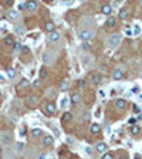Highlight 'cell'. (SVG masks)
I'll return each instance as SVG.
<instances>
[{
    "label": "cell",
    "instance_id": "obj_14",
    "mask_svg": "<svg viewBox=\"0 0 142 159\" xmlns=\"http://www.w3.org/2000/svg\"><path fill=\"white\" fill-rule=\"evenodd\" d=\"M90 78H91V82L95 84V85H98V84L101 82V75L97 74V73H92V74L90 75Z\"/></svg>",
    "mask_w": 142,
    "mask_h": 159
},
{
    "label": "cell",
    "instance_id": "obj_7",
    "mask_svg": "<svg viewBox=\"0 0 142 159\" xmlns=\"http://www.w3.org/2000/svg\"><path fill=\"white\" fill-rule=\"evenodd\" d=\"M107 29H114V27H117V17H108V20H107L105 23Z\"/></svg>",
    "mask_w": 142,
    "mask_h": 159
},
{
    "label": "cell",
    "instance_id": "obj_15",
    "mask_svg": "<svg viewBox=\"0 0 142 159\" xmlns=\"http://www.w3.org/2000/svg\"><path fill=\"white\" fill-rule=\"evenodd\" d=\"M111 11H112V7H111L109 4H102V7H101V13H102V14L111 17Z\"/></svg>",
    "mask_w": 142,
    "mask_h": 159
},
{
    "label": "cell",
    "instance_id": "obj_3",
    "mask_svg": "<svg viewBox=\"0 0 142 159\" xmlns=\"http://www.w3.org/2000/svg\"><path fill=\"white\" fill-rule=\"evenodd\" d=\"M0 141L3 145H9L11 142V134L10 132H1L0 134Z\"/></svg>",
    "mask_w": 142,
    "mask_h": 159
},
{
    "label": "cell",
    "instance_id": "obj_23",
    "mask_svg": "<svg viewBox=\"0 0 142 159\" xmlns=\"http://www.w3.org/2000/svg\"><path fill=\"white\" fill-rule=\"evenodd\" d=\"M129 132H131V135H138V134L141 132V128H139L138 125H132V126L129 128Z\"/></svg>",
    "mask_w": 142,
    "mask_h": 159
},
{
    "label": "cell",
    "instance_id": "obj_17",
    "mask_svg": "<svg viewBox=\"0 0 142 159\" xmlns=\"http://www.w3.org/2000/svg\"><path fill=\"white\" fill-rule=\"evenodd\" d=\"M37 1H27L26 3V9H27V11H34L37 10Z\"/></svg>",
    "mask_w": 142,
    "mask_h": 159
},
{
    "label": "cell",
    "instance_id": "obj_18",
    "mask_svg": "<svg viewBox=\"0 0 142 159\" xmlns=\"http://www.w3.org/2000/svg\"><path fill=\"white\" fill-rule=\"evenodd\" d=\"M119 19L121 20H125V19H128V16H129V13H128V9L127 7H122L121 10H119Z\"/></svg>",
    "mask_w": 142,
    "mask_h": 159
},
{
    "label": "cell",
    "instance_id": "obj_9",
    "mask_svg": "<svg viewBox=\"0 0 142 159\" xmlns=\"http://www.w3.org/2000/svg\"><path fill=\"white\" fill-rule=\"evenodd\" d=\"M115 107L118 110H125L127 108V101L122 100V98H118V100H115Z\"/></svg>",
    "mask_w": 142,
    "mask_h": 159
},
{
    "label": "cell",
    "instance_id": "obj_12",
    "mask_svg": "<svg viewBox=\"0 0 142 159\" xmlns=\"http://www.w3.org/2000/svg\"><path fill=\"white\" fill-rule=\"evenodd\" d=\"M7 19L16 21V20L19 19V13H17L16 10H9V11H7Z\"/></svg>",
    "mask_w": 142,
    "mask_h": 159
},
{
    "label": "cell",
    "instance_id": "obj_36",
    "mask_svg": "<svg viewBox=\"0 0 142 159\" xmlns=\"http://www.w3.org/2000/svg\"><path fill=\"white\" fill-rule=\"evenodd\" d=\"M33 85H34L36 88H38V87L41 85V82H40V80H38V81H34V82H33Z\"/></svg>",
    "mask_w": 142,
    "mask_h": 159
},
{
    "label": "cell",
    "instance_id": "obj_28",
    "mask_svg": "<svg viewBox=\"0 0 142 159\" xmlns=\"http://www.w3.org/2000/svg\"><path fill=\"white\" fill-rule=\"evenodd\" d=\"M16 33H17L19 36H23V34H24V29H23L21 26H16Z\"/></svg>",
    "mask_w": 142,
    "mask_h": 159
},
{
    "label": "cell",
    "instance_id": "obj_37",
    "mask_svg": "<svg viewBox=\"0 0 142 159\" xmlns=\"http://www.w3.org/2000/svg\"><path fill=\"white\" fill-rule=\"evenodd\" d=\"M84 119H85V121H88V119H90V114H88V112L85 114V117H84Z\"/></svg>",
    "mask_w": 142,
    "mask_h": 159
},
{
    "label": "cell",
    "instance_id": "obj_8",
    "mask_svg": "<svg viewBox=\"0 0 142 159\" xmlns=\"http://www.w3.org/2000/svg\"><path fill=\"white\" fill-rule=\"evenodd\" d=\"M95 149H97V152H100V154H107L108 146H107L105 142H98L97 146H95Z\"/></svg>",
    "mask_w": 142,
    "mask_h": 159
},
{
    "label": "cell",
    "instance_id": "obj_40",
    "mask_svg": "<svg viewBox=\"0 0 142 159\" xmlns=\"http://www.w3.org/2000/svg\"><path fill=\"white\" fill-rule=\"evenodd\" d=\"M121 159H127V158H125V156H121Z\"/></svg>",
    "mask_w": 142,
    "mask_h": 159
},
{
    "label": "cell",
    "instance_id": "obj_32",
    "mask_svg": "<svg viewBox=\"0 0 142 159\" xmlns=\"http://www.w3.org/2000/svg\"><path fill=\"white\" fill-rule=\"evenodd\" d=\"M23 151V144H17L16 145V152H21Z\"/></svg>",
    "mask_w": 142,
    "mask_h": 159
},
{
    "label": "cell",
    "instance_id": "obj_16",
    "mask_svg": "<svg viewBox=\"0 0 142 159\" xmlns=\"http://www.w3.org/2000/svg\"><path fill=\"white\" fill-rule=\"evenodd\" d=\"M90 131H91V134L97 135V134L101 132V125H100V124H92V125L90 126Z\"/></svg>",
    "mask_w": 142,
    "mask_h": 159
},
{
    "label": "cell",
    "instance_id": "obj_35",
    "mask_svg": "<svg viewBox=\"0 0 142 159\" xmlns=\"http://www.w3.org/2000/svg\"><path fill=\"white\" fill-rule=\"evenodd\" d=\"M21 47H23V45H20L19 43H17V44H14V51H19V50H21Z\"/></svg>",
    "mask_w": 142,
    "mask_h": 159
},
{
    "label": "cell",
    "instance_id": "obj_39",
    "mask_svg": "<svg viewBox=\"0 0 142 159\" xmlns=\"http://www.w3.org/2000/svg\"><path fill=\"white\" fill-rule=\"evenodd\" d=\"M0 81H3V77H1V75H0Z\"/></svg>",
    "mask_w": 142,
    "mask_h": 159
},
{
    "label": "cell",
    "instance_id": "obj_20",
    "mask_svg": "<svg viewBox=\"0 0 142 159\" xmlns=\"http://www.w3.org/2000/svg\"><path fill=\"white\" fill-rule=\"evenodd\" d=\"M71 101H72V104H74V105L80 104V102H81V95H80V94H77V92H74V94L71 95Z\"/></svg>",
    "mask_w": 142,
    "mask_h": 159
},
{
    "label": "cell",
    "instance_id": "obj_2",
    "mask_svg": "<svg viewBox=\"0 0 142 159\" xmlns=\"http://www.w3.org/2000/svg\"><path fill=\"white\" fill-rule=\"evenodd\" d=\"M78 36H80V39L82 40V41H87V40L92 39L94 30H92V29H81L80 33H78Z\"/></svg>",
    "mask_w": 142,
    "mask_h": 159
},
{
    "label": "cell",
    "instance_id": "obj_21",
    "mask_svg": "<svg viewBox=\"0 0 142 159\" xmlns=\"http://www.w3.org/2000/svg\"><path fill=\"white\" fill-rule=\"evenodd\" d=\"M47 75H48V70H47L46 67H43V68H40V71H38V77H40V80H44V78H47Z\"/></svg>",
    "mask_w": 142,
    "mask_h": 159
},
{
    "label": "cell",
    "instance_id": "obj_41",
    "mask_svg": "<svg viewBox=\"0 0 142 159\" xmlns=\"http://www.w3.org/2000/svg\"><path fill=\"white\" fill-rule=\"evenodd\" d=\"M141 75H142V70H141Z\"/></svg>",
    "mask_w": 142,
    "mask_h": 159
},
{
    "label": "cell",
    "instance_id": "obj_13",
    "mask_svg": "<svg viewBox=\"0 0 142 159\" xmlns=\"http://www.w3.org/2000/svg\"><path fill=\"white\" fill-rule=\"evenodd\" d=\"M53 142H54V139H53L51 135H46V136L43 138V145H44V146H51Z\"/></svg>",
    "mask_w": 142,
    "mask_h": 159
},
{
    "label": "cell",
    "instance_id": "obj_27",
    "mask_svg": "<svg viewBox=\"0 0 142 159\" xmlns=\"http://www.w3.org/2000/svg\"><path fill=\"white\" fill-rule=\"evenodd\" d=\"M7 75H9L10 78H14V77H16V70H14V68H9V70H7Z\"/></svg>",
    "mask_w": 142,
    "mask_h": 159
},
{
    "label": "cell",
    "instance_id": "obj_33",
    "mask_svg": "<svg viewBox=\"0 0 142 159\" xmlns=\"http://www.w3.org/2000/svg\"><path fill=\"white\" fill-rule=\"evenodd\" d=\"M53 60H50V57H48V54H44V63L46 64H48V63H51Z\"/></svg>",
    "mask_w": 142,
    "mask_h": 159
},
{
    "label": "cell",
    "instance_id": "obj_11",
    "mask_svg": "<svg viewBox=\"0 0 142 159\" xmlns=\"http://www.w3.org/2000/svg\"><path fill=\"white\" fill-rule=\"evenodd\" d=\"M26 102H27V105H30V107H36V105L38 104V98L34 97V95H30V97L26 100Z\"/></svg>",
    "mask_w": 142,
    "mask_h": 159
},
{
    "label": "cell",
    "instance_id": "obj_19",
    "mask_svg": "<svg viewBox=\"0 0 142 159\" xmlns=\"http://www.w3.org/2000/svg\"><path fill=\"white\" fill-rule=\"evenodd\" d=\"M44 29H46L48 33H53V31H56V24H54L53 21H47L46 26H44Z\"/></svg>",
    "mask_w": 142,
    "mask_h": 159
},
{
    "label": "cell",
    "instance_id": "obj_34",
    "mask_svg": "<svg viewBox=\"0 0 142 159\" xmlns=\"http://www.w3.org/2000/svg\"><path fill=\"white\" fill-rule=\"evenodd\" d=\"M134 33H135V34H139V33H141V29H139V26H135V27H134Z\"/></svg>",
    "mask_w": 142,
    "mask_h": 159
},
{
    "label": "cell",
    "instance_id": "obj_25",
    "mask_svg": "<svg viewBox=\"0 0 142 159\" xmlns=\"http://www.w3.org/2000/svg\"><path fill=\"white\" fill-rule=\"evenodd\" d=\"M68 88H70V82L68 81H61L60 82V90L61 91H67Z\"/></svg>",
    "mask_w": 142,
    "mask_h": 159
},
{
    "label": "cell",
    "instance_id": "obj_31",
    "mask_svg": "<svg viewBox=\"0 0 142 159\" xmlns=\"http://www.w3.org/2000/svg\"><path fill=\"white\" fill-rule=\"evenodd\" d=\"M61 105H63V107H67V105H68V98L64 97V98L61 100Z\"/></svg>",
    "mask_w": 142,
    "mask_h": 159
},
{
    "label": "cell",
    "instance_id": "obj_26",
    "mask_svg": "<svg viewBox=\"0 0 142 159\" xmlns=\"http://www.w3.org/2000/svg\"><path fill=\"white\" fill-rule=\"evenodd\" d=\"M31 135H33V138H40V136L43 135V131L38 129V128H34V129L31 131Z\"/></svg>",
    "mask_w": 142,
    "mask_h": 159
},
{
    "label": "cell",
    "instance_id": "obj_30",
    "mask_svg": "<svg viewBox=\"0 0 142 159\" xmlns=\"http://www.w3.org/2000/svg\"><path fill=\"white\" fill-rule=\"evenodd\" d=\"M21 53H23V54H29V53H30V48H29L27 45H23V47H21Z\"/></svg>",
    "mask_w": 142,
    "mask_h": 159
},
{
    "label": "cell",
    "instance_id": "obj_6",
    "mask_svg": "<svg viewBox=\"0 0 142 159\" xmlns=\"http://www.w3.org/2000/svg\"><path fill=\"white\" fill-rule=\"evenodd\" d=\"M60 39H61V34H60L58 31H53V33H50V36H48V41H50V43H57Z\"/></svg>",
    "mask_w": 142,
    "mask_h": 159
},
{
    "label": "cell",
    "instance_id": "obj_1",
    "mask_svg": "<svg viewBox=\"0 0 142 159\" xmlns=\"http://www.w3.org/2000/svg\"><path fill=\"white\" fill-rule=\"evenodd\" d=\"M121 39H122V36H121L119 33H114V34H111V36L108 37V40H107L108 47H109V48H115V47H118L119 43H121Z\"/></svg>",
    "mask_w": 142,
    "mask_h": 159
},
{
    "label": "cell",
    "instance_id": "obj_24",
    "mask_svg": "<svg viewBox=\"0 0 142 159\" xmlns=\"http://www.w3.org/2000/svg\"><path fill=\"white\" fill-rule=\"evenodd\" d=\"M71 119H72V114H71V112H64L63 117H61V121H63V122H70Z\"/></svg>",
    "mask_w": 142,
    "mask_h": 159
},
{
    "label": "cell",
    "instance_id": "obj_38",
    "mask_svg": "<svg viewBox=\"0 0 142 159\" xmlns=\"http://www.w3.org/2000/svg\"><path fill=\"white\" fill-rule=\"evenodd\" d=\"M38 159H46V154H41V155L38 156Z\"/></svg>",
    "mask_w": 142,
    "mask_h": 159
},
{
    "label": "cell",
    "instance_id": "obj_10",
    "mask_svg": "<svg viewBox=\"0 0 142 159\" xmlns=\"http://www.w3.org/2000/svg\"><path fill=\"white\" fill-rule=\"evenodd\" d=\"M3 43H4V45L6 47H14V39L11 37V36H6L4 37V40H3Z\"/></svg>",
    "mask_w": 142,
    "mask_h": 159
},
{
    "label": "cell",
    "instance_id": "obj_22",
    "mask_svg": "<svg viewBox=\"0 0 142 159\" xmlns=\"http://www.w3.org/2000/svg\"><path fill=\"white\" fill-rule=\"evenodd\" d=\"M29 85H30V81H29V80H21V81L19 82L17 88H19V90H21V88H27Z\"/></svg>",
    "mask_w": 142,
    "mask_h": 159
},
{
    "label": "cell",
    "instance_id": "obj_4",
    "mask_svg": "<svg viewBox=\"0 0 142 159\" xmlns=\"http://www.w3.org/2000/svg\"><path fill=\"white\" fill-rule=\"evenodd\" d=\"M112 78L115 80V81H121V80L124 78V70L122 68H115L114 73H112Z\"/></svg>",
    "mask_w": 142,
    "mask_h": 159
},
{
    "label": "cell",
    "instance_id": "obj_29",
    "mask_svg": "<svg viewBox=\"0 0 142 159\" xmlns=\"http://www.w3.org/2000/svg\"><path fill=\"white\" fill-rule=\"evenodd\" d=\"M102 159H114V154L112 152H107V154H104Z\"/></svg>",
    "mask_w": 142,
    "mask_h": 159
},
{
    "label": "cell",
    "instance_id": "obj_5",
    "mask_svg": "<svg viewBox=\"0 0 142 159\" xmlns=\"http://www.w3.org/2000/svg\"><path fill=\"white\" fill-rule=\"evenodd\" d=\"M46 111H47V114H48V115H54V114L57 112V107H56V104L48 102V104L46 105Z\"/></svg>",
    "mask_w": 142,
    "mask_h": 159
}]
</instances>
